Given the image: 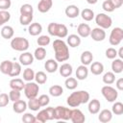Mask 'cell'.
<instances>
[{"label":"cell","instance_id":"6da1fadb","mask_svg":"<svg viewBox=\"0 0 123 123\" xmlns=\"http://www.w3.org/2000/svg\"><path fill=\"white\" fill-rule=\"evenodd\" d=\"M53 49L55 52V60L59 62L69 60V49L67 44L61 38H57L53 42Z\"/></svg>","mask_w":123,"mask_h":123},{"label":"cell","instance_id":"7a4b0ae2","mask_svg":"<svg viewBox=\"0 0 123 123\" xmlns=\"http://www.w3.org/2000/svg\"><path fill=\"white\" fill-rule=\"evenodd\" d=\"M90 95L86 90H77L72 92L67 97V105L71 108H77L82 104H86L89 101Z\"/></svg>","mask_w":123,"mask_h":123},{"label":"cell","instance_id":"3957f363","mask_svg":"<svg viewBox=\"0 0 123 123\" xmlns=\"http://www.w3.org/2000/svg\"><path fill=\"white\" fill-rule=\"evenodd\" d=\"M47 31L50 36L57 37L60 38H63V37H67V35H68L67 27L64 24H61V23H57V22L50 23L47 27Z\"/></svg>","mask_w":123,"mask_h":123},{"label":"cell","instance_id":"277c9868","mask_svg":"<svg viewBox=\"0 0 123 123\" xmlns=\"http://www.w3.org/2000/svg\"><path fill=\"white\" fill-rule=\"evenodd\" d=\"M29 40L22 37H16L11 40V47L15 51L24 52L29 48Z\"/></svg>","mask_w":123,"mask_h":123},{"label":"cell","instance_id":"5b68a950","mask_svg":"<svg viewBox=\"0 0 123 123\" xmlns=\"http://www.w3.org/2000/svg\"><path fill=\"white\" fill-rule=\"evenodd\" d=\"M24 93L25 96L28 99H32V98H36L38 94L39 91V86L37 85V83H34V82H28L27 84H25L24 86Z\"/></svg>","mask_w":123,"mask_h":123},{"label":"cell","instance_id":"8992f818","mask_svg":"<svg viewBox=\"0 0 123 123\" xmlns=\"http://www.w3.org/2000/svg\"><path fill=\"white\" fill-rule=\"evenodd\" d=\"M95 22L96 24L102 28V29H109L112 24V19L111 16L104 12H99L97 15H95Z\"/></svg>","mask_w":123,"mask_h":123},{"label":"cell","instance_id":"52a82bcc","mask_svg":"<svg viewBox=\"0 0 123 123\" xmlns=\"http://www.w3.org/2000/svg\"><path fill=\"white\" fill-rule=\"evenodd\" d=\"M123 39V29L120 27H115L111 30L110 37H109V41L110 44L112 46H116L118 44H120V42Z\"/></svg>","mask_w":123,"mask_h":123},{"label":"cell","instance_id":"ba28073f","mask_svg":"<svg viewBox=\"0 0 123 123\" xmlns=\"http://www.w3.org/2000/svg\"><path fill=\"white\" fill-rule=\"evenodd\" d=\"M101 92H102V95L104 96V98L108 102H114L118 97L117 90L111 86H104L101 88Z\"/></svg>","mask_w":123,"mask_h":123},{"label":"cell","instance_id":"9c48e42d","mask_svg":"<svg viewBox=\"0 0 123 123\" xmlns=\"http://www.w3.org/2000/svg\"><path fill=\"white\" fill-rule=\"evenodd\" d=\"M71 116V109L58 106L55 108V119L56 120H70Z\"/></svg>","mask_w":123,"mask_h":123},{"label":"cell","instance_id":"30bf717a","mask_svg":"<svg viewBox=\"0 0 123 123\" xmlns=\"http://www.w3.org/2000/svg\"><path fill=\"white\" fill-rule=\"evenodd\" d=\"M91 38L94 41H103L106 38V32L104 29L97 27V28H93L90 31V35Z\"/></svg>","mask_w":123,"mask_h":123},{"label":"cell","instance_id":"8fae6325","mask_svg":"<svg viewBox=\"0 0 123 123\" xmlns=\"http://www.w3.org/2000/svg\"><path fill=\"white\" fill-rule=\"evenodd\" d=\"M70 120L73 123H84L86 121V116L79 109H73L71 110V116Z\"/></svg>","mask_w":123,"mask_h":123},{"label":"cell","instance_id":"7c38bea8","mask_svg":"<svg viewBox=\"0 0 123 123\" xmlns=\"http://www.w3.org/2000/svg\"><path fill=\"white\" fill-rule=\"evenodd\" d=\"M34 55L31 54L30 52L24 51L20 56H19V62L21 65H30L34 62Z\"/></svg>","mask_w":123,"mask_h":123},{"label":"cell","instance_id":"4fadbf2b","mask_svg":"<svg viewBox=\"0 0 123 123\" xmlns=\"http://www.w3.org/2000/svg\"><path fill=\"white\" fill-rule=\"evenodd\" d=\"M90 27L86 23H81L77 27V33L80 37H87L90 35Z\"/></svg>","mask_w":123,"mask_h":123},{"label":"cell","instance_id":"5bb4252c","mask_svg":"<svg viewBox=\"0 0 123 123\" xmlns=\"http://www.w3.org/2000/svg\"><path fill=\"white\" fill-rule=\"evenodd\" d=\"M44 68L48 73H55L59 68L58 62L54 59H49L44 62Z\"/></svg>","mask_w":123,"mask_h":123},{"label":"cell","instance_id":"9a60e30c","mask_svg":"<svg viewBox=\"0 0 123 123\" xmlns=\"http://www.w3.org/2000/svg\"><path fill=\"white\" fill-rule=\"evenodd\" d=\"M65 15L69 18H76L80 14V10L76 5H69L65 8Z\"/></svg>","mask_w":123,"mask_h":123},{"label":"cell","instance_id":"2e32d148","mask_svg":"<svg viewBox=\"0 0 123 123\" xmlns=\"http://www.w3.org/2000/svg\"><path fill=\"white\" fill-rule=\"evenodd\" d=\"M52 6H53L52 0H40L37 4V10H38V12L45 13V12L50 11Z\"/></svg>","mask_w":123,"mask_h":123},{"label":"cell","instance_id":"e0dca14e","mask_svg":"<svg viewBox=\"0 0 123 123\" xmlns=\"http://www.w3.org/2000/svg\"><path fill=\"white\" fill-rule=\"evenodd\" d=\"M100 108H101V103L99 100L97 99H92L88 102V106H87V109H88V111L89 113L91 114H96L100 111Z\"/></svg>","mask_w":123,"mask_h":123},{"label":"cell","instance_id":"ac0fdd59","mask_svg":"<svg viewBox=\"0 0 123 123\" xmlns=\"http://www.w3.org/2000/svg\"><path fill=\"white\" fill-rule=\"evenodd\" d=\"M27 108H28L27 103L24 100H20V99L13 102V105H12V110L16 113H23Z\"/></svg>","mask_w":123,"mask_h":123},{"label":"cell","instance_id":"d6986e66","mask_svg":"<svg viewBox=\"0 0 123 123\" xmlns=\"http://www.w3.org/2000/svg\"><path fill=\"white\" fill-rule=\"evenodd\" d=\"M75 74H76V79L77 80H85V79H86V77L88 75V69H87L86 65H84V64L79 65L77 67V69H76Z\"/></svg>","mask_w":123,"mask_h":123},{"label":"cell","instance_id":"ffe728a7","mask_svg":"<svg viewBox=\"0 0 123 123\" xmlns=\"http://www.w3.org/2000/svg\"><path fill=\"white\" fill-rule=\"evenodd\" d=\"M28 32L31 36L36 37L38 36L41 32H42V26L40 23L38 22H35V23H31L28 27Z\"/></svg>","mask_w":123,"mask_h":123},{"label":"cell","instance_id":"44dd1931","mask_svg":"<svg viewBox=\"0 0 123 123\" xmlns=\"http://www.w3.org/2000/svg\"><path fill=\"white\" fill-rule=\"evenodd\" d=\"M111 118H112V112L111 111L107 110V109L102 110L98 115V119L102 123H108L111 120Z\"/></svg>","mask_w":123,"mask_h":123},{"label":"cell","instance_id":"7402d4cb","mask_svg":"<svg viewBox=\"0 0 123 123\" xmlns=\"http://www.w3.org/2000/svg\"><path fill=\"white\" fill-rule=\"evenodd\" d=\"M59 71H60V74H61L62 77L67 78V77L71 76V74H72V72H73V68H72V65H71V64L65 62V63H62V64L60 66Z\"/></svg>","mask_w":123,"mask_h":123},{"label":"cell","instance_id":"603a6c76","mask_svg":"<svg viewBox=\"0 0 123 123\" xmlns=\"http://www.w3.org/2000/svg\"><path fill=\"white\" fill-rule=\"evenodd\" d=\"M111 69L114 74H119L123 71V61L122 59H113L111 62Z\"/></svg>","mask_w":123,"mask_h":123},{"label":"cell","instance_id":"cb8c5ba5","mask_svg":"<svg viewBox=\"0 0 123 123\" xmlns=\"http://www.w3.org/2000/svg\"><path fill=\"white\" fill-rule=\"evenodd\" d=\"M104 71V65L100 62H94L90 63V72L93 75H100Z\"/></svg>","mask_w":123,"mask_h":123},{"label":"cell","instance_id":"d4e9b609","mask_svg":"<svg viewBox=\"0 0 123 123\" xmlns=\"http://www.w3.org/2000/svg\"><path fill=\"white\" fill-rule=\"evenodd\" d=\"M67 44L72 48L78 47L81 44V37L78 35H75V34L69 35L67 37Z\"/></svg>","mask_w":123,"mask_h":123},{"label":"cell","instance_id":"484cf974","mask_svg":"<svg viewBox=\"0 0 123 123\" xmlns=\"http://www.w3.org/2000/svg\"><path fill=\"white\" fill-rule=\"evenodd\" d=\"M24 82L23 80L19 79V78H13L10 81V87L12 89H17V90H22L24 88Z\"/></svg>","mask_w":123,"mask_h":123},{"label":"cell","instance_id":"4316f807","mask_svg":"<svg viewBox=\"0 0 123 123\" xmlns=\"http://www.w3.org/2000/svg\"><path fill=\"white\" fill-rule=\"evenodd\" d=\"M80 60H81L82 64H84V65H88V64H90L91 62L93 61V55H92V53H91L90 51H84V52L82 53V55H81Z\"/></svg>","mask_w":123,"mask_h":123},{"label":"cell","instance_id":"83f0119b","mask_svg":"<svg viewBox=\"0 0 123 123\" xmlns=\"http://www.w3.org/2000/svg\"><path fill=\"white\" fill-rule=\"evenodd\" d=\"M13 34H14V31H13V28L12 26H9V25H6L2 28L1 30V36L6 38V39H10L13 37Z\"/></svg>","mask_w":123,"mask_h":123},{"label":"cell","instance_id":"f1b7e54d","mask_svg":"<svg viewBox=\"0 0 123 123\" xmlns=\"http://www.w3.org/2000/svg\"><path fill=\"white\" fill-rule=\"evenodd\" d=\"M63 93V88L60 85H54L49 88V94L53 97H59Z\"/></svg>","mask_w":123,"mask_h":123},{"label":"cell","instance_id":"f546056e","mask_svg":"<svg viewBox=\"0 0 123 123\" xmlns=\"http://www.w3.org/2000/svg\"><path fill=\"white\" fill-rule=\"evenodd\" d=\"M12 62H11V61H3L1 62V64H0V71L3 74L9 75L11 70H12Z\"/></svg>","mask_w":123,"mask_h":123},{"label":"cell","instance_id":"4dcf8cb0","mask_svg":"<svg viewBox=\"0 0 123 123\" xmlns=\"http://www.w3.org/2000/svg\"><path fill=\"white\" fill-rule=\"evenodd\" d=\"M64 85H65V87L67 89H70V90H73L75 89L77 86H78V80L74 77H67L65 82H64Z\"/></svg>","mask_w":123,"mask_h":123},{"label":"cell","instance_id":"1f68e13d","mask_svg":"<svg viewBox=\"0 0 123 123\" xmlns=\"http://www.w3.org/2000/svg\"><path fill=\"white\" fill-rule=\"evenodd\" d=\"M33 55H34V58L37 59V61H42L46 57V49L44 47L39 46V47H37L35 50V52H34Z\"/></svg>","mask_w":123,"mask_h":123},{"label":"cell","instance_id":"d6a6232c","mask_svg":"<svg viewBox=\"0 0 123 123\" xmlns=\"http://www.w3.org/2000/svg\"><path fill=\"white\" fill-rule=\"evenodd\" d=\"M81 16L85 21H91L94 18V12L91 9H84L81 12Z\"/></svg>","mask_w":123,"mask_h":123},{"label":"cell","instance_id":"836d02e7","mask_svg":"<svg viewBox=\"0 0 123 123\" xmlns=\"http://www.w3.org/2000/svg\"><path fill=\"white\" fill-rule=\"evenodd\" d=\"M115 82V74L111 71H108L103 76V83L106 85H111Z\"/></svg>","mask_w":123,"mask_h":123},{"label":"cell","instance_id":"e575fe53","mask_svg":"<svg viewBox=\"0 0 123 123\" xmlns=\"http://www.w3.org/2000/svg\"><path fill=\"white\" fill-rule=\"evenodd\" d=\"M35 80L38 85H43L47 82V75L43 71H37L35 73Z\"/></svg>","mask_w":123,"mask_h":123},{"label":"cell","instance_id":"d590c367","mask_svg":"<svg viewBox=\"0 0 123 123\" xmlns=\"http://www.w3.org/2000/svg\"><path fill=\"white\" fill-rule=\"evenodd\" d=\"M27 107H28L31 111H38V110L41 108L37 97H36V98L29 99V101H28V103H27Z\"/></svg>","mask_w":123,"mask_h":123},{"label":"cell","instance_id":"8d00e7d4","mask_svg":"<svg viewBox=\"0 0 123 123\" xmlns=\"http://www.w3.org/2000/svg\"><path fill=\"white\" fill-rule=\"evenodd\" d=\"M21 73V64L20 62H12V70L9 74V76L11 77H16L18 76L19 74Z\"/></svg>","mask_w":123,"mask_h":123},{"label":"cell","instance_id":"74e56055","mask_svg":"<svg viewBox=\"0 0 123 123\" xmlns=\"http://www.w3.org/2000/svg\"><path fill=\"white\" fill-rule=\"evenodd\" d=\"M111 112L114 113L115 115L123 114V104L121 102H115L111 107Z\"/></svg>","mask_w":123,"mask_h":123},{"label":"cell","instance_id":"f35d334b","mask_svg":"<svg viewBox=\"0 0 123 123\" xmlns=\"http://www.w3.org/2000/svg\"><path fill=\"white\" fill-rule=\"evenodd\" d=\"M34 79H35V72H34V70L29 68V67L24 69V71H23V80H25L27 82H31Z\"/></svg>","mask_w":123,"mask_h":123},{"label":"cell","instance_id":"ab89813d","mask_svg":"<svg viewBox=\"0 0 123 123\" xmlns=\"http://www.w3.org/2000/svg\"><path fill=\"white\" fill-rule=\"evenodd\" d=\"M33 20V14H20L19 16V22L21 25L27 26L30 25Z\"/></svg>","mask_w":123,"mask_h":123},{"label":"cell","instance_id":"60d3db41","mask_svg":"<svg viewBox=\"0 0 123 123\" xmlns=\"http://www.w3.org/2000/svg\"><path fill=\"white\" fill-rule=\"evenodd\" d=\"M11 19V13L8 11L0 10V26L4 25Z\"/></svg>","mask_w":123,"mask_h":123},{"label":"cell","instance_id":"b9f144b4","mask_svg":"<svg viewBox=\"0 0 123 123\" xmlns=\"http://www.w3.org/2000/svg\"><path fill=\"white\" fill-rule=\"evenodd\" d=\"M37 43L38 46H41V47L47 46L50 43V37L48 36H46V35L39 36L38 38L37 39Z\"/></svg>","mask_w":123,"mask_h":123},{"label":"cell","instance_id":"7bdbcfd3","mask_svg":"<svg viewBox=\"0 0 123 123\" xmlns=\"http://www.w3.org/2000/svg\"><path fill=\"white\" fill-rule=\"evenodd\" d=\"M20 14H33L34 9L30 4H23L19 9Z\"/></svg>","mask_w":123,"mask_h":123},{"label":"cell","instance_id":"ee69618b","mask_svg":"<svg viewBox=\"0 0 123 123\" xmlns=\"http://www.w3.org/2000/svg\"><path fill=\"white\" fill-rule=\"evenodd\" d=\"M36 119H37V121L41 122V123H44V122H46V121L49 120L45 109H44V110H41V111H38V113L36 115Z\"/></svg>","mask_w":123,"mask_h":123},{"label":"cell","instance_id":"f6af8a7d","mask_svg":"<svg viewBox=\"0 0 123 123\" xmlns=\"http://www.w3.org/2000/svg\"><path fill=\"white\" fill-rule=\"evenodd\" d=\"M20 97H21L20 90H17V89H12V90L9 92V98H10V101L15 102V101L19 100Z\"/></svg>","mask_w":123,"mask_h":123},{"label":"cell","instance_id":"bcb514c9","mask_svg":"<svg viewBox=\"0 0 123 123\" xmlns=\"http://www.w3.org/2000/svg\"><path fill=\"white\" fill-rule=\"evenodd\" d=\"M22 121L24 123H35L37 122V119H36V116L30 112H25L23 115H22Z\"/></svg>","mask_w":123,"mask_h":123},{"label":"cell","instance_id":"7dc6e473","mask_svg":"<svg viewBox=\"0 0 123 123\" xmlns=\"http://www.w3.org/2000/svg\"><path fill=\"white\" fill-rule=\"evenodd\" d=\"M102 8H103V10L105 11V12H112L115 9H114V7H113V5L111 4V2L110 1V0H105L104 2H103V4H102Z\"/></svg>","mask_w":123,"mask_h":123},{"label":"cell","instance_id":"c3c4849f","mask_svg":"<svg viewBox=\"0 0 123 123\" xmlns=\"http://www.w3.org/2000/svg\"><path fill=\"white\" fill-rule=\"evenodd\" d=\"M37 100H38V102H39L40 107H46V106L49 104V102H50V98H49V96L46 95V94H41V95L37 98Z\"/></svg>","mask_w":123,"mask_h":123},{"label":"cell","instance_id":"681fc988","mask_svg":"<svg viewBox=\"0 0 123 123\" xmlns=\"http://www.w3.org/2000/svg\"><path fill=\"white\" fill-rule=\"evenodd\" d=\"M10 102L9 95L7 93H0V108H4L8 106Z\"/></svg>","mask_w":123,"mask_h":123},{"label":"cell","instance_id":"f907efd6","mask_svg":"<svg viewBox=\"0 0 123 123\" xmlns=\"http://www.w3.org/2000/svg\"><path fill=\"white\" fill-rule=\"evenodd\" d=\"M105 54H106V57H107L108 59H110V60H113V59H115L116 56H117V51H116L114 48L110 47V48H108V49L106 50Z\"/></svg>","mask_w":123,"mask_h":123},{"label":"cell","instance_id":"816d5d0a","mask_svg":"<svg viewBox=\"0 0 123 123\" xmlns=\"http://www.w3.org/2000/svg\"><path fill=\"white\" fill-rule=\"evenodd\" d=\"M12 1L11 0H0V10L8 11V9L11 8Z\"/></svg>","mask_w":123,"mask_h":123},{"label":"cell","instance_id":"f5cc1de1","mask_svg":"<svg viewBox=\"0 0 123 123\" xmlns=\"http://www.w3.org/2000/svg\"><path fill=\"white\" fill-rule=\"evenodd\" d=\"M45 111L47 112V115H48V119L49 120L55 119V108H53V107H47L45 109Z\"/></svg>","mask_w":123,"mask_h":123},{"label":"cell","instance_id":"db71d44e","mask_svg":"<svg viewBox=\"0 0 123 123\" xmlns=\"http://www.w3.org/2000/svg\"><path fill=\"white\" fill-rule=\"evenodd\" d=\"M110 1L113 5L114 9H118L123 5V0H110Z\"/></svg>","mask_w":123,"mask_h":123},{"label":"cell","instance_id":"11a10c76","mask_svg":"<svg viewBox=\"0 0 123 123\" xmlns=\"http://www.w3.org/2000/svg\"><path fill=\"white\" fill-rule=\"evenodd\" d=\"M115 86L118 90H123V78H119L116 82H115Z\"/></svg>","mask_w":123,"mask_h":123},{"label":"cell","instance_id":"9f6ffc18","mask_svg":"<svg viewBox=\"0 0 123 123\" xmlns=\"http://www.w3.org/2000/svg\"><path fill=\"white\" fill-rule=\"evenodd\" d=\"M117 55L119 56V59H122V58H123V48H122V47H120L119 51L117 52Z\"/></svg>","mask_w":123,"mask_h":123},{"label":"cell","instance_id":"6f0895ef","mask_svg":"<svg viewBox=\"0 0 123 123\" xmlns=\"http://www.w3.org/2000/svg\"><path fill=\"white\" fill-rule=\"evenodd\" d=\"M86 2L88 4H90V5H94V4H96L98 2V0H86Z\"/></svg>","mask_w":123,"mask_h":123},{"label":"cell","instance_id":"680465c9","mask_svg":"<svg viewBox=\"0 0 123 123\" xmlns=\"http://www.w3.org/2000/svg\"><path fill=\"white\" fill-rule=\"evenodd\" d=\"M0 121H1V118H0Z\"/></svg>","mask_w":123,"mask_h":123},{"label":"cell","instance_id":"91938a15","mask_svg":"<svg viewBox=\"0 0 123 123\" xmlns=\"http://www.w3.org/2000/svg\"><path fill=\"white\" fill-rule=\"evenodd\" d=\"M65 1H66V0H65Z\"/></svg>","mask_w":123,"mask_h":123}]
</instances>
